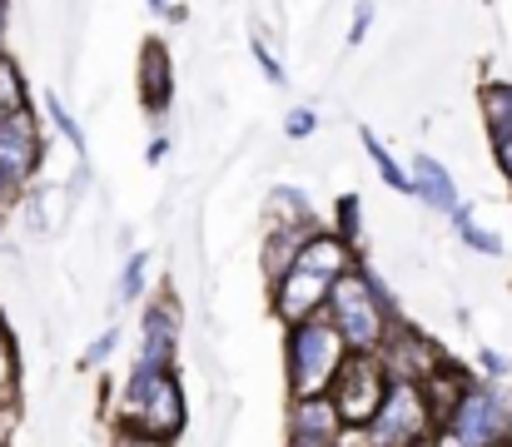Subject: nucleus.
Returning <instances> with one entry per match:
<instances>
[{
    "label": "nucleus",
    "mask_w": 512,
    "mask_h": 447,
    "mask_svg": "<svg viewBox=\"0 0 512 447\" xmlns=\"http://www.w3.org/2000/svg\"><path fill=\"white\" fill-rule=\"evenodd\" d=\"M184 383L179 373H145V368H130V383L120 393V428L140 433V438H155V443H174L184 433Z\"/></svg>",
    "instance_id": "1"
},
{
    "label": "nucleus",
    "mask_w": 512,
    "mask_h": 447,
    "mask_svg": "<svg viewBox=\"0 0 512 447\" xmlns=\"http://www.w3.org/2000/svg\"><path fill=\"white\" fill-rule=\"evenodd\" d=\"M343 358H348V353H343L339 333L329 328V318H324V313H319V318L294 323V328H289V338H284L289 403H299V398H324Z\"/></svg>",
    "instance_id": "2"
},
{
    "label": "nucleus",
    "mask_w": 512,
    "mask_h": 447,
    "mask_svg": "<svg viewBox=\"0 0 512 447\" xmlns=\"http://www.w3.org/2000/svg\"><path fill=\"white\" fill-rule=\"evenodd\" d=\"M324 318H329V328L339 333L343 353H378V348H383V333H388V323H393V313L373 298V289H368V279H363L358 264H353L343 279H334L329 303H324Z\"/></svg>",
    "instance_id": "3"
},
{
    "label": "nucleus",
    "mask_w": 512,
    "mask_h": 447,
    "mask_svg": "<svg viewBox=\"0 0 512 447\" xmlns=\"http://www.w3.org/2000/svg\"><path fill=\"white\" fill-rule=\"evenodd\" d=\"M438 433L453 438L458 447H508L512 438V403L503 398L498 383H468L453 408L438 418Z\"/></svg>",
    "instance_id": "4"
},
{
    "label": "nucleus",
    "mask_w": 512,
    "mask_h": 447,
    "mask_svg": "<svg viewBox=\"0 0 512 447\" xmlns=\"http://www.w3.org/2000/svg\"><path fill=\"white\" fill-rule=\"evenodd\" d=\"M358 433H363L368 447H413V443H428L438 433V418H433V408H428L418 383H393L388 378L383 403L373 408V418Z\"/></svg>",
    "instance_id": "5"
},
{
    "label": "nucleus",
    "mask_w": 512,
    "mask_h": 447,
    "mask_svg": "<svg viewBox=\"0 0 512 447\" xmlns=\"http://www.w3.org/2000/svg\"><path fill=\"white\" fill-rule=\"evenodd\" d=\"M383 393H388V373H383L378 353H348L324 398L334 403L343 428H363L373 418V408L383 403Z\"/></svg>",
    "instance_id": "6"
},
{
    "label": "nucleus",
    "mask_w": 512,
    "mask_h": 447,
    "mask_svg": "<svg viewBox=\"0 0 512 447\" xmlns=\"http://www.w3.org/2000/svg\"><path fill=\"white\" fill-rule=\"evenodd\" d=\"M40 154H45V140H40V125H35L30 110L0 115V174H5V184H10L15 194L35 179Z\"/></svg>",
    "instance_id": "7"
},
{
    "label": "nucleus",
    "mask_w": 512,
    "mask_h": 447,
    "mask_svg": "<svg viewBox=\"0 0 512 447\" xmlns=\"http://www.w3.org/2000/svg\"><path fill=\"white\" fill-rule=\"evenodd\" d=\"M174 363H179V313H174L170 298H160V303L145 308L135 368H145V373H174Z\"/></svg>",
    "instance_id": "8"
},
{
    "label": "nucleus",
    "mask_w": 512,
    "mask_h": 447,
    "mask_svg": "<svg viewBox=\"0 0 512 447\" xmlns=\"http://www.w3.org/2000/svg\"><path fill=\"white\" fill-rule=\"evenodd\" d=\"M329 289H334V279L309 274V269H289V274L274 284V313H279V323L294 328V323H304V318H319L324 303H329Z\"/></svg>",
    "instance_id": "9"
},
{
    "label": "nucleus",
    "mask_w": 512,
    "mask_h": 447,
    "mask_svg": "<svg viewBox=\"0 0 512 447\" xmlns=\"http://www.w3.org/2000/svg\"><path fill=\"white\" fill-rule=\"evenodd\" d=\"M343 423L329 398H299L289 403V447H339Z\"/></svg>",
    "instance_id": "10"
},
{
    "label": "nucleus",
    "mask_w": 512,
    "mask_h": 447,
    "mask_svg": "<svg viewBox=\"0 0 512 447\" xmlns=\"http://www.w3.org/2000/svg\"><path fill=\"white\" fill-rule=\"evenodd\" d=\"M408 194H418L428 209L438 214H453L458 209V189H453V174L433 159V154H413V169H408Z\"/></svg>",
    "instance_id": "11"
},
{
    "label": "nucleus",
    "mask_w": 512,
    "mask_h": 447,
    "mask_svg": "<svg viewBox=\"0 0 512 447\" xmlns=\"http://www.w3.org/2000/svg\"><path fill=\"white\" fill-rule=\"evenodd\" d=\"M170 95H174L170 50L160 40H145V50H140V100H145L150 115H165L170 110Z\"/></svg>",
    "instance_id": "12"
},
{
    "label": "nucleus",
    "mask_w": 512,
    "mask_h": 447,
    "mask_svg": "<svg viewBox=\"0 0 512 447\" xmlns=\"http://www.w3.org/2000/svg\"><path fill=\"white\" fill-rule=\"evenodd\" d=\"M309 234H314V219L264 229V279H269V289H274V284L294 269V259H299V249L309 244Z\"/></svg>",
    "instance_id": "13"
},
{
    "label": "nucleus",
    "mask_w": 512,
    "mask_h": 447,
    "mask_svg": "<svg viewBox=\"0 0 512 447\" xmlns=\"http://www.w3.org/2000/svg\"><path fill=\"white\" fill-rule=\"evenodd\" d=\"M353 264H358V254L343 244L339 234H324V229H314L309 244L294 259V269H309V274H324V279H343Z\"/></svg>",
    "instance_id": "14"
},
{
    "label": "nucleus",
    "mask_w": 512,
    "mask_h": 447,
    "mask_svg": "<svg viewBox=\"0 0 512 447\" xmlns=\"http://www.w3.org/2000/svg\"><path fill=\"white\" fill-rule=\"evenodd\" d=\"M15 110H30V90H25V70L0 50V115H15Z\"/></svg>",
    "instance_id": "15"
},
{
    "label": "nucleus",
    "mask_w": 512,
    "mask_h": 447,
    "mask_svg": "<svg viewBox=\"0 0 512 447\" xmlns=\"http://www.w3.org/2000/svg\"><path fill=\"white\" fill-rule=\"evenodd\" d=\"M483 120H488L493 140L512 135V85H488L483 90Z\"/></svg>",
    "instance_id": "16"
},
{
    "label": "nucleus",
    "mask_w": 512,
    "mask_h": 447,
    "mask_svg": "<svg viewBox=\"0 0 512 447\" xmlns=\"http://www.w3.org/2000/svg\"><path fill=\"white\" fill-rule=\"evenodd\" d=\"M363 149H368L373 169L383 174V184H388V189H398V194H408V169H403V164H398V159L388 154V145H383V140H378L373 130H363Z\"/></svg>",
    "instance_id": "17"
},
{
    "label": "nucleus",
    "mask_w": 512,
    "mask_h": 447,
    "mask_svg": "<svg viewBox=\"0 0 512 447\" xmlns=\"http://www.w3.org/2000/svg\"><path fill=\"white\" fill-rule=\"evenodd\" d=\"M453 229H458V239H463V244H473L478 254H503V239H493V234L468 214V209H453Z\"/></svg>",
    "instance_id": "18"
},
{
    "label": "nucleus",
    "mask_w": 512,
    "mask_h": 447,
    "mask_svg": "<svg viewBox=\"0 0 512 447\" xmlns=\"http://www.w3.org/2000/svg\"><path fill=\"white\" fill-rule=\"evenodd\" d=\"M45 105H50V120H55V130H60V135H65V140H70L75 149H85V130H80V125L70 120V110L60 105V95H50Z\"/></svg>",
    "instance_id": "19"
},
{
    "label": "nucleus",
    "mask_w": 512,
    "mask_h": 447,
    "mask_svg": "<svg viewBox=\"0 0 512 447\" xmlns=\"http://www.w3.org/2000/svg\"><path fill=\"white\" fill-rule=\"evenodd\" d=\"M15 378H20L15 348H0V408H15Z\"/></svg>",
    "instance_id": "20"
},
{
    "label": "nucleus",
    "mask_w": 512,
    "mask_h": 447,
    "mask_svg": "<svg viewBox=\"0 0 512 447\" xmlns=\"http://www.w3.org/2000/svg\"><path fill=\"white\" fill-rule=\"evenodd\" d=\"M145 264H150L145 254H135V259L125 264V284H120V298H125V303H135L140 289H145Z\"/></svg>",
    "instance_id": "21"
},
{
    "label": "nucleus",
    "mask_w": 512,
    "mask_h": 447,
    "mask_svg": "<svg viewBox=\"0 0 512 447\" xmlns=\"http://www.w3.org/2000/svg\"><path fill=\"white\" fill-rule=\"evenodd\" d=\"M334 234H339L348 249L358 244V199H353V194H348V199L339 204V229H334Z\"/></svg>",
    "instance_id": "22"
},
{
    "label": "nucleus",
    "mask_w": 512,
    "mask_h": 447,
    "mask_svg": "<svg viewBox=\"0 0 512 447\" xmlns=\"http://www.w3.org/2000/svg\"><path fill=\"white\" fill-rule=\"evenodd\" d=\"M284 130H289V140H304V135H314V110H289Z\"/></svg>",
    "instance_id": "23"
},
{
    "label": "nucleus",
    "mask_w": 512,
    "mask_h": 447,
    "mask_svg": "<svg viewBox=\"0 0 512 447\" xmlns=\"http://www.w3.org/2000/svg\"><path fill=\"white\" fill-rule=\"evenodd\" d=\"M254 60H259V70L269 75V85H284V70H279V60L264 50V40H254Z\"/></svg>",
    "instance_id": "24"
},
{
    "label": "nucleus",
    "mask_w": 512,
    "mask_h": 447,
    "mask_svg": "<svg viewBox=\"0 0 512 447\" xmlns=\"http://www.w3.org/2000/svg\"><path fill=\"white\" fill-rule=\"evenodd\" d=\"M115 338H120V333H115V328H105V333H100V338H95V348H90V353H85V368H95V363H100V358H110V348H115Z\"/></svg>",
    "instance_id": "25"
},
{
    "label": "nucleus",
    "mask_w": 512,
    "mask_h": 447,
    "mask_svg": "<svg viewBox=\"0 0 512 447\" xmlns=\"http://www.w3.org/2000/svg\"><path fill=\"white\" fill-rule=\"evenodd\" d=\"M493 154H498V169H503V179L512 184V135H503V140H493Z\"/></svg>",
    "instance_id": "26"
},
{
    "label": "nucleus",
    "mask_w": 512,
    "mask_h": 447,
    "mask_svg": "<svg viewBox=\"0 0 512 447\" xmlns=\"http://www.w3.org/2000/svg\"><path fill=\"white\" fill-rule=\"evenodd\" d=\"M115 447H170V443H155V438H140V433L120 428V433H115Z\"/></svg>",
    "instance_id": "27"
},
{
    "label": "nucleus",
    "mask_w": 512,
    "mask_h": 447,
    "mask_svg": "<svg viewBox=\"0 0 512 447\" xmlns=\"http://www.w3.org/2000/svg\"><path fill=\"white\" fill-rule=\"evenodd\" d=\"M483 368H488V373H493V378H498V373H508V363H503V358H498V353H483Z\"/></svg>",
    "instance_id": "28"
},
{
    "label": "nucleus",
    "mask_w": 512,
    "mask_h": 447,
    "mask_svg": "<svg viewBox=\"0 0 512 447\" xmlns=\"http://www.w3.org/2000/svg\"><path fill=\"white\" fill-rule=\"evenodd\" d=\"M10 199H15V189H10V184H5V174H0V204H10Z\"/></svg>",
    "instance_id": "29"
},
{
    "label": "nucleus",
    "mask_w": 512,
    "mask_h": 447,
    "mask_svg": "<svg viewBox=\"0 0 512 447\" xmlns=\"http://www.w3.org/2000/svg\"><path fill=\"white\" fill-rule=\"evenodd\" d=\"M5 20H10V0H0V35H5Z\"/></svg>",
    "instance_id": "30"
},
{
    "label": "nucleus",
    "mask_w": 512,
    "mask_h": 447,
    "mask_svg": "<svg viewBox=\"0 0 512 447\" xmlns=\"http://www.w3.org/2000/svg\"><path fill=\"white\" fill-rule=\"evenodd\" d=\"M0 348H10V333H5V323H0Z\"/></svg>",
    "instance_id": "31"
},
{
    "label": "nucleus",
    "mask_w": 512,
    "mask_h": 447,
    "mask_svg": "<svg viewBox=\"0 0 512 447\" xmlns=\"http://www.w3.org/2000/svg\"><path fill=\"white\" fill-rule=\"evenodd\" d=\"M150 5H155V10H165V0H150Z\"/></svg>",
    "instance_id": "32"
},
{
    "label": "nucleus",
    "mask_w": 512,
    "mask_h": 447,
    "mask_svg": "<svg viewBox=\"0 0 512 447\" xmlns=\"http://www.w3.org/2000/svg\"><path fill=\"white\" fill-rule=\"evenodd\" d=\"M413 447H433V438H428V443H413Z\"/></svg>",
    "instance_id": "33"
}]
</instances>
